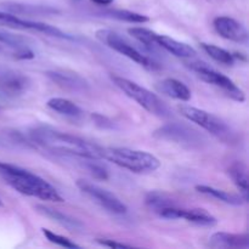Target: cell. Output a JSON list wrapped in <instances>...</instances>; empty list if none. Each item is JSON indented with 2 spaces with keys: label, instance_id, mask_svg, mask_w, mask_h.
I'll list each match as a JSON object with an SVG mask.
<instances>
[{
  "label": "cell",
  "instance_id": "cell-19",
  "mask_svg": "<svg viewBox=\"0 0 249 249\" xmlns=\"http://www.w3.org/2000/svg\"><path fill=\"white\" fill-rule=\"evenodd\" d=\"M229 174L240 190L241 196L247 202L248 199V172L247 167L242 162H235L229 168Z\"/></svg>",
  "mask_w": 249,
  "mask_h": 249
},
{
  "label": "cell",
  "instance_id": "cell-25",
  "mask_svg": "<svg viewBox=\"0 0 249 249\" xmlns=\"http://www.w3.org/2000/svg\"><path fill=\"white\" fill-rule=\"evenodd\" d=\"M105 15L111 17V18L129 22V23H145V22L150 21V18L145 15L129 11V10H108V11L105 12Z\"/></svg>",
  "mask_w": 249,
  "mask_h": 249
},
{
  "label": "cell",
  "instance_id": "cell-8",
  "mask_svg": "<svg viewBox=\"0 0 249 249\" xmlns=\"http://www.w3.org/2000/svg\"><path fill=\"white\" fill-rule=\"evenodd\" d=\"M77 186L79 187V190L83 194L90 197L95 203L99 204L101 208H104L108 213L122 215V214H125L126 211H128L125 204L113 192L108 191V190L102 189V187L97 186V185L84 181V180H78Z\"/></svg>",
  "mask_w": 249,
  "mask_h": 249
},
{
  "label": "cell",
  "instance_id": "cell-12",
  "mask_svg": "<svg viewBox=\"0 0 249 249\" xmlns=\"http://www.w3.org/2000/svg\"><path fill=\"white\" fill-rule=\"evenodd\" d=\"M214 28L219 36L235 43H246L248 40V32L242 23L228 16H219L214 18Z\"/></svg>",
  "mask_w": 249,
  "mask_h": 249
},
{
  "label": "cell",
  "instance_id": "cell-5",
  "mask_svg": "<svg viewBox=\"0 0 249 249\" xmlns=\"http://www.w3.org/2000/svg\"><path fill=\"white\" fill-rule=\"evenodd\" d=\"M178 109H179V113L187 121L197 124L220 140L226 141V142L233 140V133L231 128L219 117L203 109L189 106V105H180L178 106Z\"/></svg>",
  "mask_w": 249,
  "mask_h": 249
},
{
  "label": "cell",
  "instance_id": "cell-11",
  "mask_svg": "<svg viewBox=\"0 0 249 249\" xmlns=\"http://www.w3.org/2000/svg\"><path fill=\"white\" fill-rule=\"evenodd\" d=\"M156 138L163 139V140L174 141V142L181 143V145H198L202 142V135H199L198 131L194 130L192 128L186 125H181L178 123L165 124L164 126L156 130Z\"/></svg>",
  "mask_w": 249,
  "mask_h": 249
},
{
  "label": "cell",
  "instance_id": "cell-4",
  "mask_svg": "<svg viewBox=\"0 0 249 249\" xmlns=\"http://www.w3.org/2000/svg\"><path fill=\"white\" fill-rule=\"evenodd\" d=\"M112 80L114 84L124 92L128 97L133 99L138 102L142 108L150 112L151 114L160 117V118H168L172 116L169 107L165 105V102L160 99L158 95L153 94L146 88L136 84L135 82L126 79V78L118 77V75H112Z\"/></svg>",
  "mask_w": 249,
  "mask_h": 249
},
{
  "label": "cell",
  "instance_id": "cell-3",
  "mask_svg": "<svg viewBox=\"0 0 249 249\" xmlns=\"http://www.w3.org/2000/svg\"><path fill=\"white\" fill-rule=\"evenodd\" d=\"M101 158L136 174H147L160 167V160L152 153L126 147H102Z\"/></svg>",
  "mask_w": 249,
  "mask_h": 249
},
{
  "label": "cell",
  "instance_id": "cell-1",
  "mask_svg": "<svg viewBox=\"0 0 249 249\" xmlns=\"http://www.w3.org/2000/svg\"><path fill=\"white\" fill-rule=\"evenodd\" d=\"M29 136L34 143L53 153L85 160H102L101 146L50 126H38L32 129Z\"/></svg>",
  "mask_w": 249,
  "mask_h": 249
},
{
  "label": "cell",
  "instance_id": "cell-20",
  "mask_svg": "<svg viewBox=\"0 0 249 249\" xmlns=\"http://www.w3.org/2000/svg\"><path fill=\"white\" fill-rule=\"evenodd\" d=\"M36 209H38L39 213H41L43 215H45L46 218L53 219V221L58 223L60 225L65 226V228L68 229V230H71V231L79 230V229L83 228L82 223H80L79 220L71 218V216L66 215V214L61 213V212H58V211H55V209H51V208H49V207H45V206H36Z\"/></svg>",
  "mask_w": 249,
  "mask_h": 249
},
{
  "label": "cell",
  "instance_id": "cell-21",
  "mask_svg": "<svg viewBox=\"0 0 249 249\" xmlns=\"http://www.w3.org/2000/svg\"><path fill=\"white\" fill-rule=\"evenodd\" d=\"M48 107L53 111L58 112V113L63 114V116L72 117V118H77L83 114L82 108L74 102L71 100L63 99V97H53L48 101Z\"/></svg>",
  "mask_w": 249,
  "mask_h": 249
},
{
  "label": "cell",
  "instance_id": "cell-15",
  "mask_svg": "<svg viewBox=\"0 0 249 249\" xmlns=\"http://www.w3.org/2000/svg\"><path fill=\"white\" fill-rule=\"evenodd\" d=\"M156 41H157L158 48L164 49V50H167L168 53L177 56V57L189 58V57H194V56L197 53L196 50H195L192 46L187 45V44L185 43H181V41L175 40V39L170 38V36L157 34Z\"/></svg>",
  "mask_w": 249,
  "mask_h": 249
},
{
  "label": "cell",
  "instance_id": "cell-2",
  "mask_svg": "<svg viewBox=\"0 0 249 249\" xmlns=\"http://www.w3.org/2000/svg\"><path fill=\"white\" fill-rule=\"evenodd\" d=\"M0 177L9 186L19 194L36 197L43 201L63 202V198L53 185L49 184L43 178L17 165L0 162Z\"/></svg>",
  "mask_w": 249,
  "mask_h": 249
},
{
  "label": "cell",
  "instance_id": "cell-26",
  "mask_svg": "<svg viewBox=\"0 0 249 249\" xmlns=\"http://www.w3.org/2000/svg\"><path fill=\"white\" fill-rule=\"evenodd\" d=\"M146 203L155 212L163 208V207L173 206L174 204L169 197L165 196L164 194H160V192H151V194H148L147 197H146Z\"/></svg>",
  "mask_w": 249,
  "mask_h": 249
},
{
  "label": "cell",
  "instance_id": "cell-22",
  "mask_svg": "<svg viewBox=\"0 0 249 249\" xmlns=\"http://www.w3.org/2000/svg\"><path fill=\"white\" fill-rule=\"evenodd\" d=\"M181 219L198 226H214L216 224V219L202 208L181 209Z\"/></svg>",
  "mask_w": 249,
  "mask_h": 249
},
{
  "label": "cell",
  "instance_id": "cell-13",
  "mask_svg": "<svg viewBox=\"0 0 249 249\" xmlns=\"http://www.w3.org/2000/svg\"><path fill=\"white\" fill-rule=\"evenodd\" d=\"M46 75L53 80L55 84L68 91L83 92L88 89L87 80L83 79L79 74L72 72H62V71H50L46 72Z\"/></svg>",
  "mask_w": 249,
  "mask_h": 249
},
{
  "label": "cell",
  "instance_id": "cell-31",
  "mask_svg": "<svg viewBox=\"0 0 249 249\" xmlns=\"http://www.w3.org/2000/svg\"><path fill=\"white\" fill-rule=\"evenodd\" d=\"M4 53V48H2V44H0V53Z\"/></svg>",
  "mask_w": 249,
  "mask_h": 249
},
{
  "label": "cell",
  "instance_id": "cell-16",
  "mask_svg": "<svg viewBox=\"0 0 249 249\" xmlns=\"http://www.w3.org/2000/svg\"><path fill=\"white\" fill-rule=\"evenodd\" d=\"M0 44L14 49L15 56H16L17 58L24 60V58L34 57L33 51L27 46L26 41H24V39L22 38V36H15V34L0 29Z\"/></svg>",
  "mask_w": 249,
  "mask_h": 249
},
{
  "label": "cell",
  "instance_id": "cell-7",
  "mask_svg": "<svg viewBox=\"0 0 249 249\" xmlns=\"http://www.w3.org/2000/svg\"><path fill=\"white\" fill-rule=\"evenodd\" d=\"M96 36L102 43L106 44L108 48H111L112 50L117 51L121 55H124L125 57L130 58L134 62L147 68L155 67L153 61H151L147 56L140 53L138 49L134 48L130 43H128L125 39L122 38L116 32L111 31V29H100V31L96 32Z\"/></svg>",
  "mask_w": 249,
  "mask_h": 249
},
{
  "label": "cell",
  "instance_id": "cell-30",
  "mask_svg": "<svg viewBox=\"0 0 249 249\" xmlns=\"http://www.w3.org/2000/svg\"><path fill=\"white\" fill-rule=\"evenodd\" d=\"M91 1L97 5H109L113 2V0H91Z\"/></svg>",
  "mask_w": 249,
  "mask_h": 249
},
{
  "label": "cell",
  "instance_id": "cell-23",
  "mask_svg": "<svg viewBox=\"0 0 249 249\" xmlns=\"http://www.w3.org/2000/svg\"><path fill=\"white\" fill-rule=\"evenodd\" d=\"M202 49L213 58L214 61L219 63H223V65L231 66L235 62V56L230 53V51L225 50L223 48H219V46L213 45V44H201Z\"/></svg>",
  "mask_w": 249,
  "mask_h": 249
},
{
  "label": "cell",
  "instance_id": "cell-17",
  "mask_svg": "<svg viewBox=\"0 0 249 249\" xmlns=\"http://www.w3.org/2000/svg\"><path fill=\"white\" fill-rule=\"evenodd\" d=\"M160 90L179 101H190L191 99V90L186 87L180 80L174 79V78H167L160 83Z\"/></svg>",
  "mask_w": 249,
  "mask_h": 249
},
{
  "label": "cell",
  "instance_id": "cell-27",
  "mask_svg": "<svg viewBox=\"0 0 249 249\" xmlns=\"http://www.w3.org/2000/svg\"><path fill=\"white\" fill-rule=\"evenodd\" d=\"M41 232L44 233V236H45L51 243H55V245L61 246V247H65V248H80L79 246L75 245V243L72 242L71 240H68L67 237H63V236L57 235V233L53 232V231L48 230V229H41Z\"/></svg>",
  "mask_w": 249,
  "mask_h": 249
},
{
  "label": "cell",
  "instance_id": "cell-14",
  "mask_svg": "<svg viewBox=\"0 0 249 249\" xmlns=\"http://www.w3.org/2000/svg\"><path fill=\"white\" fill-rule=\"evenodd\" d=\"M209 245L213 248H248V233L215 232L209 238Z\"/></svg>",
  "mask_w": 249,
  "mask_h": 249
},
{
  "label": "cell",
  "instance_id": "cell-24",
  "mask_svg": "<svg viewBox=\"0 0 249 249\" xmlns=\"http://www.w3.org/2000/svg\"><path fill=\"white\" fill-rule=\"evenodd\" d=\"M128 33L130 34L133 38H135L136 40L140 41L145 48H148L150 50H153L155 48H157V33L150 31L147 28H142V27H134V28H129Z\"/></svg>",
  "mask_w": 249,
  "mask_h": 249
},
{
  "label": "cell",
  "instance_id": "cell-29",
  "mask_svg": "<svg viewBox=\"0 0 249 249\" xmlns=\"http://www.w3.org/2000/svg\"><path fill=\"white\" fill-rule=\"evenodd\" d=\"M97 243H100L101 246H105V247H109V248H129L130 246L124 245V243L121 242H116L113 240H102V238H97L96 240Z\"/></svg>",
  "mask_w": 249,
  "mask_h": 249
},
{
  "label": "cell",
  "instance_id": "cell-9",
  "mask_svg": "<svg viewBox=\"0 0 249 249\" xmlns=\"http://www.w3.org/2000/svg\"><path fill=\"white\" fill-rule=\"evenodd\" d=\"M0 27L17 29V31H36L46 34V36H55V38L72 39V36L63 33L61 29L56 28V27L43 23V22H34L29 21V19L19 18L15 14L7 11H0Z\"/></svg>",
  "mask_w": 249,
  "mask_h": 249
},
{
  "label": "cell",
  "instance_id": "cell-32",
  "mask_svg": "<svg viewBox=\"0 0 249 249\" xmlns=\"http://www.w3.org/2000/svg\"><path fill=\"white\" fill-rule=\"evenodd\" d=\"M0 207H2V202L1 201H0Z\"/></svg>",
  "mask_w": 249,
  "mask_h": 249
},
{
  "label": "cell",
  "instance_id": "cell-28",
  "mask_svg": "<svg viewBox=\"0 0 249 249\" xmlns=\"http://www.w3.org/2000/svg\"><path fill=\"white\" fill-rule=\"evenodd\" d=\"M89 160L90 162L87 163V169L89 170L90 174H91L92 177L96 178V179L106 180L107 178H108V173H107V170L105 169L101 164L94 162V160Z\"/></svg>",
  "mask_w": 249,
  "mask_h": 249
},
{
  "label": "cell",
  "instance_id": "cell-6",
  "mask_svg": "<svg viewBox=\"0 0 249 249\" xmlns=\"http://www.w3.org/2000/svg\"><path fill=\"white\" fill-rule=\"evenodd\" d=\"M190 68L197 74V77L201 80L206 82L207 84L214 85L223 90L224 94L228 95L230 99L235 100L237 102H245L246 95L242 89L237 87L229 77H226L223 73L218 72L214 68L209 67L207 63H191Z\"/></svg>",
  "mask_w": 249,
  "mask_h": 249
},
{
  "label": "cell",
  "instance_id": "cell-10",
  "mask_svg": "<svg viewBox=\"0 0 249 249\" xmlns=\"http://www.w3.org/2000/svg\"><path fill=\"white\" fill-rule=\"evenodd\" d=\"M31 79L26 74L0 66V96L16 99L26 94L31 88Z\"/></svg>",
  "mask_w": 249,
  "mask_h": 249
},
{
  "label": "cell",
  "instance_id": "cell-18",
  "mask_svg": "<svg viewBox=\"0 0 249 249\" xmlns=\"http://www.w3.org/2000/svg\"><path fill=\"white\" fill-rule=\"evenodd\" d=\"M196 190L198 192H201V194L208 195V196L219 199V201L224 202L226 204H230V206H241V204H243L246 202L245 198L241 195L230 194V192H226L224 190H219L212 186H206V185H197Z\"/></svg>",
  "mask_w": 249,
  "mask_h": 249
}]
</instances>
